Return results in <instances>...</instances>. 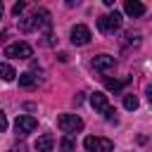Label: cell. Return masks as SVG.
<instances>
[{
  "mask_svg": "<svg viewBox=\"0 0 152 152\" xmlns=\"http://www.w3.org/2000/svg\"><path fill=\"white\" fill-rule=\"evenodd\" d=\"M74 147H76V142H74L69 135L59 140V150H62V152H74Z\"/></svg>",
  "mask_w": 152,
  "mask_h": 152,
  "instance_id": "9a60e30c",
  "label": "cell"
},
{
  "mask_svg": "<svg viewBox=\"0 0 152 152\" xmlns=\"http://www.w3.org/2000/svg\"><path fill=\"white\" fill-rule=\"evenodd\" d=\"M124 10H126V14H128V17H142V14H145V5H142V2H138V0H126Z\"/></svg>",
  "mask_w": 152,
  "mask_h": 152,
  "instance_id": "30bf717a",
  "label": "cell"
},
{
  "mask_svg": "<svg viewBox=\"0 0 152 152\" xmlns=\"http://www.w3.org/2000/svg\"><path fill=\"white\" fill-rule=\"evenodd\" d=\"M52 145H55V138L50 133H45V135H40L36 140V150L38 152H52Z\"/></svg>",
  "mask_w": 152,
  "mask_h": 152,
  "instance_id": "8fae6325",
  "label": "cell"
},
{
  "mask_svg": "<svg viewBox=\"0 0 152 152\" xmlns=\"http://www.w3.org/2000/svg\"><path fill=\"white\" fill-rule=\"evenodd\" d=\"M19 86L21 88H33V86H38V76L33 71H24V74H19Z\"/></svg>",
  "mask_w": 152,
  "mask_h": 152,
  "instance_id": "7c38bea8",
  "label": "cell"
},
{
  "mask_svg": "<svg viewBox=\"0 0 152 152\" xmlns=\"http://www.w3.org/2000/svg\"><path fill=\"white\" fill-rule=\"evenodd\" d=\"M40 26H50V12L48 10H36L28 19L21 21V31H33Z\"/></svg>",
  "mask_w": 152,
  "mask_h": 152,
  "instance_id": "7a4b0ae2",
  "label": "cell"
},
{
  "mask_svg": "<svg viewBox=\"0 0 152 152\" xmlns=\"http://www.w3.org/2000/svg\"><path fill=\"white\" fill-rule=\"evenodd\" d=\"M124 107H126L128 112L138 109V97H135L133 93H126V95H124Z\"/></svg>",
  "mask_w": 152,
  "mask_h": 152,
  "instance_id": "5bb4252c",
  "label": "cell"
},
{
  "mask_svg": "<svg viewBox=\"0 0 152 152\" xmlns=\"http://www.w3.org/2000/svg\"><path fill=\"white\" fill-rule=\"evenodd\" d=\"M97 28H100L102 33H114V31H119V28H121V14L114 10V12L104 14V17H100V19H97Z\"/></svg>",
  "mask_w": 152,
  "mask_h": 152,
  "instance_id": "5b68a950",
  "label": "cell"
},
{
  "mask_svg": "<svg viewBox=\"0 0 152 152\" xmlns=\"http://www.w3.org/2000/svg\"><path fill=\"white\" fill-rule=\"evenodd\" d=\"M5 128H7V116L0 112V131H5Z\"/></svg>",
  "mask_w": 152,
  "mask_h": 152,
  "instance_id": "ac0fdd59",
  "label": "cell"
},
{
  "mask_svg": "<svg viewBox=\"0 0 152 152\" xmlns=\"http://www.w3.org/2000/svg\"><path fill=\"white\" fill-rule=\"evenodd\" d=\"M93 69L95 71H100V74H107V71H112L114 66H116V59L112 57V55H97V57H93Z\"/></svg>",
  "mask_w": 152,
  "mask_h": 152,
  "instance_id": "ba28073f",
  "label": "cell"
},
{
  "mask_svg": "<svg viewBox=\"0 0 152 152\" xmlns=\"http://www.w3.org/2000/svg\"><path fill=\"white\" fill-rule=\"evenodd\" d=\"M2 12H5V7H2V2H0V17H2Z\"/></svg>",
  "mask_w": 152,
  "mask_h": 152,
  "instance_id": "ffe728a7",
  "label": "cell"
},
{
  "mask_svg": "<svg viewBox=\"0 0 152 152\" xmlns=\"http://www.w3.org/2000/svg\"><path fill=\"white\" fill-rule=\"evenodd\" d=\"M0 78H2V81H14V78H17L14 66L7 64V62H2V64H0Z\"/></svg>",
  "mask_w": 152,
  "mask_h": 152,
  "instance_id": "4fadbf2b",
  "label": "cell"
},
{
  "mask_svg": "<svg viewBox=\"0 0 152 152\" xmlns=\"http://www.w3.org/2000/svg\"><path fill=\"white\" fill-rule=\"evenodd\" d=\"M57 128L64 133H76L83 128V119L78 114H59L57 116Z\"/></svg>",
  "mask_w": 152,
  "mask_h": 152,
  "instance_id": "3957f363",
  "label": "cell"
},
{
  "mask_svg": "<svg viewBox=\"0 0 152 152\" xmlns=\"http://www.w3.org/2000/svg\"><path fill=\"white\" fill-rule=\"evenodd\" d=\"M71 43L74 45H88L90 43V28L86 24H76L71 28Z\"/></svg>",
  "mask_w": 152,
  "mask_h": 152,
  "instance_id": "9c48e42d",
  "label": "cell"
},
{
  "mask_svg": "<svg viewBox=\"0 0 152 152\" xmlns=\"http://www.w3.org/2000/svg\"><path fill=\"white\" fill-rule=\"evenodd\" d=\"M74 102H76V104H81V102H83V93H78V95L74 97Z\"/></svg>",
  "mask_w": 152,
  "mask_h": 152,
  "instance_id": "d6986e66",
  "label": "cell"
},
{
  "mask_svg": "<svg viewBox=\"0 0 152 152\" xmlns=\"http://www.w3.org/2000/svg\"><path fill=\"white\" fill-rule=\"evenodd\" d=\"M83 147L88 152H112L114 150V142L109 138H97V135H88L83 140Z\"/></svg>",
  "mask_w": 152,
  "mask_h": 152,
  "instance_id": "8992f818",
  "label": "cell"
},
{
  "mask_svg": "<svg viewBox=\"0 0 152 152\" xmlns=\"http://www.w3.org/2000/svg\"><path fill=\"white\" fill-rule=\"evenodd\" d=\"M24 10H26V2H17V5L12 7V14H17V17H19V14L24 12Z\"/></svg>",
  "mask_w": 152,
  "mask_h": 152,
  "instance_id": "e0dca14e",
  "label": "cell"
},
{
  "mask_svg": "<svg viewBox=\"0 0 152 152\" xmlns=\"http://www.w3.org/2000/svg\"><path fill=\"white\" fill-rule=\"evenodd\" d=\"M90 104H93V109L95 112H100V114H104V119H109V121H116V109L107 102V95L104 93H93L90 95Z\"/></svg>",
  "mask_w": 152,
  "mask_h": 152,
  "instance_id": "6da1fadb",
  "label": "cell"
},
{
  "mask_svg": "<svg viewBox=\"0 0 152 152\" xmlns=\"http://www.w3.org/2000/svg\"><path fill=\"white\" fill-rule=\"evenodd\" d=\"M33 55V48L24 40H17V43H10L5 48V57H12V59H28Z\"/></svg>",
  "mask_w": 152,
  "mask_h": 152,
  "instance_id": "277c9868",
  "label": "cell"
},
{
  "mask_svg": "<svg viewBox=\"0 0 152 152\" xmlns=\"http://www.w3.org/2000/svg\"><path fill=\"white\" fill-rule=\"evenodd\" d=\"M38 128V121L33 119V116H28V114H19L17 116V121H14V131H17V135H28V133H33Z\"/></svg>",
  "mask_w": 152,
  "mask_h": 152,
  "instance_id": "52a82bcc",
  "label": "cell"
},
{
  "mask_svg": "<svg viewBox=\"0 0 152 152\" xmlns=\"http://www.w3.org/2000/svg\"><path fill=\"white\" fill-rule=\"evenodd\" d=\"M128 83V78H124V81H114V78H104V86L109 88V90H119L121 86H126Z\"/></svg>",
  "mask_w": 152,
  "mask_h": 152,
  "instance_id": "2e32d148",
  "label": "cell"
}]
</instances>
